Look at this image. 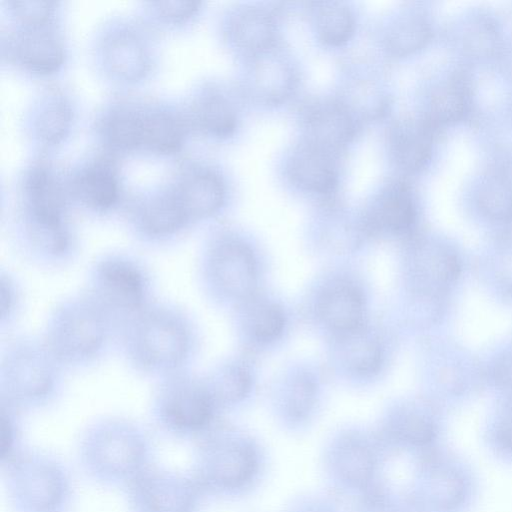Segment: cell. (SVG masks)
I'll return each instance as SVG.
<instances>
[{
    "label": "cell",
    "mask_w": 512,
    "mask_h": 512,
    "mask_svg": "<svg viewBox=\"0 0 512 512\" xmlns=\"http://www.w3.org/2000/svg\"><path fill=\"white\" fill-rule=\"evenodd\" d=\"M479 206L490 218L512 219V184L502 176L491 178L479 195Z\"/></svg>",
    "instance_id": "obj_37"
},
{
    "label": "cell",
    "mask_w": 512,
    "mask_h": 512,
    "mask_svg": "<svg viewBox=\"0 0 512 512\" xmlns=\"http://www.w3.org/2000/svg\"><path fill=\"white\" fill-rule=\"evenodd\" d=\"M149 275L135 259L122 254L105 255L93 265L87 293L117 323L119 330L150 301Z\"/></svg>",
    "instance_id": "obj_8"
},
{
    "label": "cell",
    "mask_w": 512,
    "mask_h": 512,
    "mask_svg": "<svg viewBox=\"0 0 512 512\" xmlns=\"http://www.w3.org/2000/svg\"><path fill=\"white\" fill-rule=\"evenodd\" d=\"M156 13L165 21L180 23L194 16L201 3L195 1H158L153 2Z\"/></svg>",
    "instance_id": "obj_41"
},
{
    "label": "cell",
    "mask_w": 512,
    "mask_h": 512,
    "mask_svg": "<svg viewBox=\"0 0 512 512\" xmlns=\"http://www.w3.org/2000/svg\"><path fill=\"white\" fill-rule=\"evenodd\" d=\"M271 50L254 56L252 78L256 95L268 103H277L288 97L296 80L291 65L272 55Z\"/></svg>",
    "instance_id": "obj_24"
},
{
    "label": "cell",
    "mask_w": 512,
    "mask_h": 512,
    "mask_svg": "<svg viewBox=\"0 0 512 512\" xmlns=\"http://www.w3.org/2000/svg\"><path fill=\"white\" fill-rule=\"evenodd\" d=\"M352 512H415L406 492L388 480L354 501Z\"/></svg>",
    "instance_id": "obj_35"
},
{
    "label": "cell",
    "mask_w": 512,
    "mask_h": 512,
    "mask_svg": "<svg viewBox=\"0 0 512 512\" xmlns=\"http://www.w3.org/2000/svg\"><path fill=\"white\" fill-rule=\"evenodd\" d=\"M71 122L72 111L69 104L61 98L50 99L38 113L36 134L45 144H57L68 134Z\"/></svg>",
    "instance_id": "obj_34"
},
{
    "label": "cell",
    "mask_w": 512,
    "mask_h": 512,
    "mask_svg": "<svg viewBox=\"0 0 512 512\" xmlns=\"http://www.w3.org/2000/svg\"><path fill=\"white\" fill-rule=\"evenodd\" d=\"M13 54L26 70L41 75L56 72L65 58L63 43L48 24L25 27L15 39Z\"/></svg>",
    "instance_id": "obj_16"
},
{
    "label": "cell",
    "mask_w": 512,
    "mask_h": 512,
    "mask_svg": "<svg viewBox=\"0 0 512 512\" xmlns=\"http://www.w3.org/2000/svg\"><path fill=\"white\" fill-rule=\"evenodd\" d=\"M281 512H346L342 500L325 491H304L291 497Z\"/></svg>",
    "instance_id": "obj_38"
},
{
    "label": "cell",
    "mask_w": 512,
    "mask_h": 512,
    "mask_svg": "<svg viewBox=\"0 0 512 512\" xmlns=\"http://www.w3.org/2000/svg\"><path fill=\"white\" fill-rule=\"evenodd\" d=\"M184 126L174 114L165 110L143 112L140 148L158 154H171L180 149Z\"/></svg>",
    "instance_id": "obj_28"
},
{
    "label": "cell",
    "mask_w": 512,
    "mask_h": 512,
    "mask_svg": "<svg viewBox=\"0 0 512 512\" xmlns=\"http://www.w3.org/2000/svg\"><path fill=\"white\" fill-rule=\"evenodd\" d=\"M9 5L26 27L46 25L55 10V2L51 1H10Z\"/></svg>",
    "instance_id": "obj_40"
},
{
    "label": "cell",
    "mask_w": 512,
    "mask_h": 512,
    "mask_svg": "<svg viewBox=\"0 0 512 512\" xmlns=\"http://www.w3.org/2000/svg\"><path fill=\"white\" fill-rule=\"evenodd\" d=\"M124 354L138 372L161 379L186 370L195 348L188 314L164 303H150L119 330Z\"/></svg>",
    "instance_id": "obj_1"
},
{
    "label": "cell",
    "mask_w": 512,
    "mask_h": 512,
    "mask_svg": "<svg viewBox=\"0 0 512 512\" xmlns=\"http://www.w3.org/2000/svg\"><path fill=\"white\" fill-rule=\"evenodd\" d=\"M191 121L203 134L227 138L237 127V113L230 100L217 90L202 93L193 103Z\"/></svg>",
    "instance_id": "obj_23"
},
{
    "label": "cell",
    "mask_w": 512,
    "mask_h": 512,
    "mask_svg": "<svg viewBox=\"0 0 512 512\" xmlns=\"http://www.w3.org/2000/svg\"><path fill=\"white\" fill-rule=\"evenodd\" d=\"M480 447L492 463L512 470V399L500 404L486 419L480 432Z\"/></svg>",
    "instance_id": "obj_25"
},
{
    "label": "cell",
    "mask_w": 512,
    "mask_h": 512,
    "mask_svg": "<svg viewBox=\"0 0 512 512\" xmlns=\"http://www.w3.org/2000/svg\"><path fill=\"white\" fill-rule=\"evenodd\" d=\"M495 374L502 387L512 389V354L505 356L499 362Z\"/></svg>",
    "instance_id": "obj_43"
},
{
    "label": "cell",
    "mask_w": 512,
    "mask_h": 512,
    "mask_svg": "<svg viewBox=\"0 0 512 512\" xmlns=\"http://www.w3.org/2000/svg\"><path fill=\"white\" fill-rule=\"evenodd\" d=\"M335 153L307 141L298 145L286 163V172L296 187L318 194L332 192L338 184Z\"/></svg>",
    "instance_id": "obj_12"
},
{
    "label": "cell",
    "mask_w": 512,
    "mask_h": 512,
    "mask_svg": "<svg viewBox=\"0 0 512 512\" xmlns=\"http://www.w3.org/2000/svg\"><path fill=\"white\" fill-rule=\"evenodd\" d=\"M305 141L336 153L356 134V121L340 101L325 100L308 106L304 113Z\"/></svg>",
    "instance_id": "obj_11"
},
{
    "label": "cell",
    "mask_w": 512,
    "mask_h": 512,
    "mask_svg": "<svg viewBox=\"0 0 512 512\" xmlns=\"http://www.w3.org/2000/svg\"><path fill=\"white\" fill-rule=\"evenodd\" d=\"M188 225L172 191L145 201L134 214L136 232L148 241L168 240Z\"/></svg>",
    "instance_id": "obj_17"
},
{
    "label": "cell",
    "mask_w": 512,
    "mask_h": 512,
    "mask_svg": "<svg viewBox=\"0 0 512 512\" xmlns=\"http://www.w3.org/2000/svg\"><path fill=\"white\" fill-rule=\"evenodd\" d=\"M204 379L217 407L240 404L251 389L248 372L234 364L224 365Z\"/></svg>",
    "instance_id": "obj_30"
},
{
    "label": "cell",
    "mask_w": 512,
    "mask_h": 512,
    "mask_svg": "<svg viewBox=\"0 0 512 512\" xmlns=\"http://www.w3.org/2000/svg\"><path fill=\"white\" fill-rule=\"evenodd\" d=\"M404 490L415 512H476L484 483L476 463L451 445L411 463Z\"/></svg>",
    "instance_id": "obj_4"
},
{
    "label": "cell",
    "mask_w": 512,
    "mask_h": 512,
    "mask_svg": "<svg viewBox=\"0 0 512 512\" xmlns=\"http://www.w3.org/2000/svg\"><path fill=\"white\" fill-rule=\"evenodd\" d=\"M370 222L391 232H402L412 226L416 208L409 186L404 182L387 185L372 204Z\"/></svg>",
    "instance_id": "obj_21"
},
{
    "label": "cell",
    "mask_w": 512,
    "mask_h": 512,
    "mask_svg": "<svg viewBox=\"0 0 512 512\" xmlns=\"http://www.w3.org/2000/svg\"><path fill=\"white\" fill-rule=\"evenodd\" d=\"M73 191L86 207L105 212L119 200L120 187L114 165L99 159L83 168L74 179Z\"/></svg>",
    "instance_id": "obj_18"
},
{
    "label": "cell",
    "mask_w": 512,
    "mask_h": 512,
    "mask_svg": "<svg viewBox=\"0 0 512 512\" xmlns=\"http://www.w3.org/2000/svg\"><path fill=\"white\" fill-rule=\"evenodd\" d=\"M203 273L211 287L231 298H246L256 286L254 255L246 244L234 239L212 243L204 259Z\"/></svg>",
    "instance_id": "obj_10"
},
{
    "label": "cell",
    "mask_w": 512,
    "mask_h": 512,
    "mask_svg": "<svg viewBox=\"0 0 512 512\" xmlns=\"http://www.w3.org/2000/svg\"><path fill=\"white\" fill-rule=\"evenodd\" d=\"M143 112L120 108L103 120L102 134L114 149L128 151L140 148Z\"/></svg>",
    "instance_id": "obj_31"
},
{
    "label": "cell",
    "mask_w": 512,
    "mask_h": 512,
    "mask_svg": "<svg viewBox=\"0 0 512 512\" xmlns=\"http://www.w3.org/2000/svg\"><path fill=\"white\" fill-rule=\"evenodd\" d=\"M392 458L375 429L345 426L322 444L319 469L328 492L354 502L387 480Z\"/></svg>",
    "instance_id": "obj_3"
},
{
    "label": "cell",
    "mask_w": 512,
    "mask_h": 512,
    "mask_svg": "<svg viewBox=\"0 0 512 512\" xmlns=\"http://www.w3.org/2000/svg\"><path fill=\"white\" fill-rule=\"evenodd\" d=\"M104 63L109 72L118 79L137 81L150 68V57L142 40L132 32L112 34L104 44Z\"/></svg>",
    "instance_id": "obj_19"
},
{
    "label": "cell",
    "mask_w": 512,
    "mask_h": 512,
    "mask_svg": "<svg viewBox=\"0 0 512 512\" xmlns=\"http://www.w3.org/2000/svg\"><path fill=\"white\" fill-rule=\"evenodd\" d=\"M0 300L1 325L3 326L13 319L20 302V293L14 279L3 272L0 278Z\"/></svg>",
    "instance_id": "obj_42"
},
{
    "label": "cell",
    "mask_w": 512,
    "mask_h": 512,
    "mask_svg": "<svg viewBox=\"0 0 512 512\" xmlns=\"http://www.w3.org/2000/svg\"><path fill=\"white\" fill-rule=\"evenodd\" d=\"M317 408V385L309 376L300 375L281 397L277 416L286 431L299 434L311 424Z\"/></svg>",
    "instance_id": "obj_22"
},
{
    "label": "cell",
    "mask_w": 512,
    "mask_h": 512,
    "mask_svg": "<svg viewBox=\"0 0 512 512\" xmlns=\"http://www.w3.org/2000/svg\"><path fill=\"white\" fill-rule=\"evenodd\" d=\"M154 404L161 422L180 432L207 431L217 408L205 379L187 370L161 379Z\"/></svg>",
    "instance_id": "obj_9"
},
{
    "label": "cell",
    "mask_w": 512,
    "mask_h": 512,
    "mask_svg": "<svg viewBox=\"0 0 512 512\" xmlns=\"http://www.w3.org/2000/svg\"><path fill=\"white\" fill-rule=\"evenodd\" d=\"M314 25L317 37L323 44L338 47L352 37L355 17L342 2H320L314 11Z\"/></svg>",
    "instance_id": "obj_29"
},
{
    "label": "cell",
    "mask_w": 512,
    "mask_h": 512,
    "mask_svg": "<svg viewBox=\"0 0 512 512\" xmlns=\"http://www.w3.org/2000/svg\"><path fill=\"white\" fill-rule=\"evenodd\" d=\"M229 34L238 49L256 56L273 48L276 39L275 20L263 8L245 7L232 17Z\"/></svg>",
    "instance_id": "obj_20"
},
{
    "label": "cell",
    "mask_w": 512,
    "mask_h": 512,
    "mask_svg": "<svg viewBox=\"0 0 512 512\" xmlns=\"http://www.w3.org/2000/svg\"><path fill=\"white\" fill-rule=\"evenodd\" d=\"M434 130L427 117L395 122L389 131L388 145L396 165L407 172L421 169L430 157Z\"/></svg>",
    "instance_id": "obj_15"
},
{
    "label": "cell",
    "mask_w": 512,
    "mask_h": 512,
    "mask_svg": "<svg viewBox=\"0 0 512 512\" xmlns=\"http://www.w3.org/2000/svg\"><path fill=\"white\" fill-rule=\"evenodd\" d=\"M344 356L348 366L359 374L376 372L382 360L381 348L376 340L362 334L348 339L344 347Z\"/></svg>",
    "instance_id": "obj_36"
},
{
    "label": "cell",
    "mask_w": 512,
    "mask_h": 512,
    "mask_svg": "<svg viewBox=\"0 0 512 512\" xmlns=\"http://www.w3.org/2000/svg\"><path fill=\"white\" fill-rule=\"evenodd\" d=\"M468 102L469 86L464 77L456 75L433 95L431 113L426 117L434 127L439 123L455 121L465 113Z\"/></svg>",
    "instance_id": "obj_32"
},
{
    "label": "cell",
    "mask_w": 512,
    "mask_h": 512,
    "mask_svg": "<svg viewBox=\"0 0 512 512\" xmlns=\"http://www.w3.org/2000/svg\"><path fill=\"white\" fill-rule=\"evenodd\" d=\"M172 193L189 224L218 212L226 194L222 178L205 168L189 172Z\"/></svg>",
    "instance_id": "obj_13"
},
{
    "label": "cell",
    "mask_w": 512,
    "mask_h": 512,
    "mask_svg": "<svg viewBox=\"0 0 512 512\" xmlns=\"http://www.w3.org/2000/svg\"><path fill=\"white\" fill-rule=\"evenodd\" d=\"M196 487L158 477L142 478L138 493L150 512H184L191 508L196 497Z\"/></svg>",
    "instance_id": "obj_27"
},
{
    "label": "cell",
    "mask_w": 512,
    "mask_h": 512,
    "mask_svg": "<svg viewBox=\"0 0 512 512\" xmlns=\"http://www.w3.org/2000/svg\"><path fill=\"white\" fill-rule=\"evenodd\" d=\"M430 29L419 16H404L397 19L386 32L385 45L395 56H404L422 47L428 40Z\"/></svg>",
    "instance_id": "obj_33"
},
{
    "label": "cell",
    "mask_w": 512,
    "mask_h": 512,
    "mask_svg": "<svg viewBox=\"0 0 512 512\" xmlns=\"http://www.w3.org/2000/svg\"><path fill=\"white\" fill-rule=\"evenodd\" d=\"M285 317L279 306L273 303L259 306L251 319V330L258 340L270 341L283 331Z\"/></svg>",
    "instance_id": "obj_39"
},
{
    "label": "cell",
    "mask_w": 512,
    "mask_h": 512,
    "mask_svg": "<svg viewBox=\"0 0 512 512\" xmlns=\"http://www.w3.org/2000/svg\"><path fill=\"white\" fill-rule=\"evenodd\" d=\"M25 219L47 224L67 223L66 196L50 169L36 166L24 180Z\"/></svg>",
    "instance_id": "obj_14"
},
{
    "label": "cell",
    "mask_w": 512,
    "mask_h": 512,
    "mask_svg": "<svg viewBox=\"0 0 512 512\" xmlns=\"http://www.w3.org/2000/svg\"><path fill=\"white\" fill-rule=\"evenodd\" d=\"M361 293L350 285H338L327 290L320 299L319 313L331 328L351 332L357 329L363 317Z\"/></svg>",
    "instance_id": "obj_26"
},
{
    "label": "cell",
    "mask_w": 512,
    "mask_h": 512,
    "mask_svg": "<svg viewBox=\"0 0 512 512\" xmlns=\"http://www.w3.org/2000/svg\"><path fill=\"white\" fill-rule=\"evenodd\" d=\"M200 486L230 499L255 494L267 479L270 455L250 432L236 428L212 430L199 455Z\"/></svg>",
    "instance_id": "obj_2"
},
{
    "label": "cell",
    "mask_w": 512,
    "mask_h": 512,
    "mask_svg": "<svg viewBox=\"0 0 512 512\" xmlns=\"http://www.w3.org/2000/svg\"><path fill=\"white\" fill-rule=\"evenodd\" d=\"M42 338H16L2 349L0 390L8 406L50 399L61 383V368Z\"/></svg>",
    "instance_id": "obj_6"
},
{
    "label": "cell",
    "mask_w": 512,
    "mask_h": 512,
    "mask_svg": "<svg viewBox=\"0 0 512 512\" xmlns=\"http://www.w3.org/2000/svg\"><path fill=\"white\" fill-rule=\"evenodd\" d=\"M375 430L393 457L403 456L410 463L451 446L442 415L426 403L393 405Z\"/></svg>",
    "instance_id": "obj_7"
},
{
    "label": "cell",
    "mask_w": 512,
    "mask_h": 512,
    "mask_svg": "<svg viewBox=\"0 0 512 512\" xmlns=\"http://www.w3.org/2000/svg\"><path fill=\"white\" fill-rule=\"evenodd\" d=\"M116 331L115 320L86 292L53 309L42 339L63 367H80L100 358Z\"/></svg>",
    "instance_id": "obj_5"
}]
</instances>
